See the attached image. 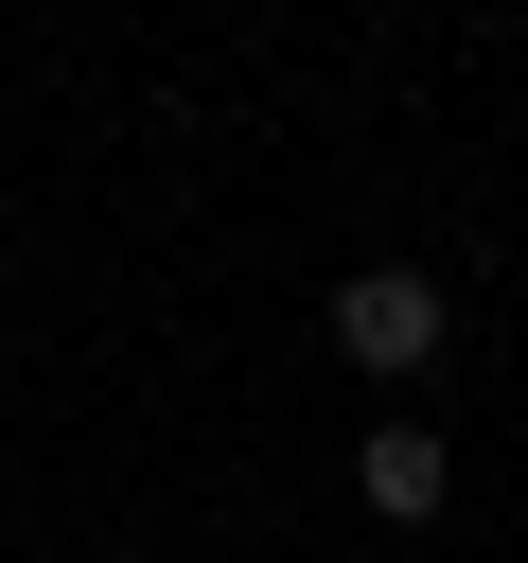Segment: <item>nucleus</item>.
<instances>
[{"label": "nucleus", "mask_w": 528, "mask_h": 563, "mask_svg": "<svg viewBox=\"0 0 528 563\" xmlns=\"http://www.w3.org/2000/svg\"><path fill=\"white\" fill-rule=\"evenodd\" d=\"M440 334H458V299H440L422 264H352V282H334V352H352V369H422Z\"/></svg>", "instance_id": "1"}, {"label": "nucleus", "mask_w": 528, "mask_h": 563, "mask_svg": "<svg viewBox=\"0 0 528 563\" xmlns=\"http://www.w3.org/2000/svg\"><path fill=\"white\" fill-rule=\"evenodd\" d=\"M352 475H370V510H387V528H422L458 457H440V422H370V457H352Z\"/></svg>", "instance_id": "2"}]
</instances>
